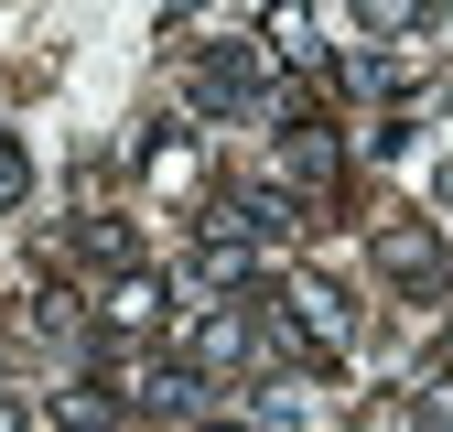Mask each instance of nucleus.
Listing matches in <instances>:
<instances>
[{
    "label": "nucleus",
    "instance_id": "f257e3e1",
    "mask_svg": "<svg viewBox=\"0 0 453 432\" xmlns=\"http://www.w3.org/2000/svg\"><path fill=\"white\" fill-rule=\"evenodd\" d=\"M292 324H303V336H313L324 357H334V346H346V303H334V292H313V282L292 292Z\"/></svg>",
    "mask_w": 453,
    "mask_h": 432
},
{
    "label": "nucleus",
    "instance_id": "f03ea898",
    "mask_svg": "<svg viewBox=\"0 0 453 432\" xmlns=\"http://www.w3.org/2000/svg\"><path fill=\"white\" fill-rule=\"evenodd\" d=\"M378 259L400 270V282H432V270H442V249H432L421 228H388V238H378Z\"/></svg>",
    "mask_w": 453,
    "mask_h": 432
},
{
    "label": "nucleus",
    "instance_id": "7ed1b4c3",
    "mask_svg": "<svg viewBox=\"0 0 453 432\" xmlns=\"http://www.w3.org/2000/svg\"><path fill=\"white\" fill-rule=\"evenodd\" d=\"M270 54L313 66V12H303V0H270Z\"/></svg>",
    "mask_w": 453,
    "mask_h": 432
},
{
    "label": "nucleus",
    "instance_id": "20e7f679",
    "mask_svg": "<svg viewBox=\"0 0 453 432\" xmlns=\"http://www.w3.org/2000/svg\"><path fill=\"white\" fill-rule=\"evenodd\" d=\"M151 313H162V282H151V270H130V282L108 292V324H151Z\"/></svg>",
    "mask_w": 453,
    "mask_h": 432
},
{
    "label": "nucleus",
    "instance_id": "39448f33",
    "mask_svg": "<svg viewBox=\"0 0 453 432\" xmlns=\"http://www.w3.org/2000/svg\"><path fill=\"white\" fill-rule=\"evenodd\" d=\"M357 12H367L378 33H421V22H432V0H357Z\"/></svg>",
    "mask_w": 453,
    "mask_h": 432
},
{
    "label": "nucleus",
    "instance_id": "423d86ee",
    "mask_svg": "<svg viewBox=\"0 0 453 432\" xmlns=\"http://www.w3.org/2000/svg\"><path fill=\"white\" fill-rule=\"evenodd\" d=\"M12 195H22V151L0 141V205H12Z\"/></svg>",
    "mask_w": 453,
    "mask_h": 432
},
{
    "label": "nucleus",
    "instance_id": "0eeeda50",
    "mask_svg": "<svg viewBox=\"0 0 453 432\" xmlns=\"http://www.w3.org/2000/svg\"><path fill=\"white\" fill-rule=\"evenodd\" d=\"M432 432H453V378H432Z\"/></svg>",
    "mask_w": 453,
    "mask_h": 432
},
{
    "label": "nucleus",
    "instance_id": "6e6552de",
    "mask_svg": "<svg viewBox=\"0 0 453 432\" xmlns=\"http://www.w3.org/2000/svg\"><path fill=\"white\" fill-rule=\"evenodd\" d=\"M0 432H22V400H0Z\"/></svg>",
    "mask_w": 453,
    "mask_h": 432
},
{
    "label": "nucleus",
    "instance_id": "1a4fd4ad",
    "mask_svg": "<svg viewBox=\"0 0 453 432\" xmlns=\"http://www.w3.org/2000/svg\"><path fill=\"white\" fill-rule=\"evenodd\" d=\"M226 432H249V421H226Z\"/></svg>",
    "mask_w": 453,
    "mask_h": 432
}]
</instances>
